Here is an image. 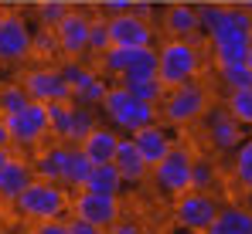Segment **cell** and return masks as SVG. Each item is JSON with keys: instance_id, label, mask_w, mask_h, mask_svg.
<instances>
[{"instance_id": "cell-1", "label": "cell", "mask_w": 252, "mask_h": 234, "mask_svg": "<svg viewBox=\"0 0 252 234\" xmlns=\"http://www.w3.org/2000/svg\"><path fill=\"white\" fill-rule=\"evenodd\" d=\"M215 102H218V95L211 92V85L194 78V81L167 88L160 105H157V112H160V122L170 126V129H194Z\"/></svg>"}, {"instance_id": "cell-2", "label": "cell", "mask_w": 252, "mask_h": 234, "mask_svg": "<svg viewBox=\"0 0 252 234\" xmlns=\"http://www.w3.org/2000/svg\"><path fill=\"white\" fill-rule=\"evenodd\" d=\"M208 51L205 41H184V38H164L157 44V78L164 88L194 81L205 72Z\"/></svg>"}, {"instance_id": "cell-3", "label": "cell", "mask_w": 252, "mask_h": 234, "mask_svg": "<svg viewBox=\"0 0 252 234\" xmlns=\"http://www.w3.org/2000/svg\"><path fill=\"white\" fill-rule=\"evenodd\" d=\"M252 44V10L228 7L218 27L205 38L211 65H228V61H246V51Z\"/></svg>"}, {"instance_id": "cell-4", "label": "cell", "mask_w": 252, "mask_h": 234, "mask_svg": "<svg viewBox=\"0 0 252 234\" xmlns=\"http://www.w3.org/2000/svg\"><path fill=\"white\" fill-rule=\"evenodd\" d=\"M68 204H72V190H65L62 183H51V180H31L21 194L14 197V214L28 224H38V221H55V217H65L68 214Z\"/></svg>"}, {"instance_id": "cell-5", "label": "cell", "mask_w": 252, "mask_h": 234, "mask_svg": "<svg viewBox=\"0 0 252 234\" xmlns=\"http://www.w3.org/2000/svg\"><path fill=\"white\" fill-rule=\"evenodd\" d=\"M99 112L109 119V126H113L120 136H133V132H140L143 126H150V122L160 119L157 105H143V102L129 99V92H126L120 81L109 85V92H106L102 102H99Z\"/></svg>"}, {"instance_id": "cell-6", "label": "cell", "mask_w": 252, "mask_h": 234, "mask_svg": "<svg viewBox=\"0 0 252 234\" xmlns=\"http://www.w3.org/2000/svg\"><path fill=\"white\" fill-rule=\"evenodd\" d=\"M31 41H34V21L21 10H0V65L24 68L31 58Z\"/></svg>"}, {"instance_id": "cell-7", "label": "cell", "mask_w": 252, "mask_h": 234, "mask_svg": "<svg viewBox=\"0 0 252 234\" xmlns=\"http://www.w3.org/2000/svg\"><path fill=\"white\" fill-rule=\"evenodd\" d=\"M0 119L7 126L10 146H17V150H34V146H44L51 139L48 105H41V102H28L24 109L10 112V116H0Z\"/></svg>"}, {"instance_id": "cell-8", "label": "cell", "mask_w": 252, "mask_h": 234, "mask_svg": "<svg viewBox=\"0 0 252 234\" xmlns=\"http://www.w3.org/2000/svg\"><path fill=\"white\" fill-rule=\"evenodd\" d=\"M48 122H51V139L55 143L79 146L99 126V116H95V109H85V105H75V102H51L48 105Z\"/></svg>"}, {"instance_id": "cell-9", "label": "cell", "mask_w": 252, "mask_h": 234, "mask_svg": "<svg viewBox=\"0 0 252 234\" xmlns=\"http://www.w3.org/2000/svg\"><path fill=\"white\" fill-rule=\"evenodd\" d=\"M191 170H194V153L188 150V146H174L157 166H150V180H154V187L160 190L164 197H181L191 190Z\"/></svg>"}, {"instance_id": "cell-10", "label": "cell", "mask_w": 252, "mask_h": 234, "mask_svg": "<svg viewBox=\"0 0 252 234\" xmlns=\"http://www.w3.org/2000/svg\"><path fill=\"white\" fill-rule=\"evenodd\" d=\"M17 81L24 85V92H28L31 102H41V105L72 102V88L65 85L58 65H31V68H21Z\"/></svg>"}, {"instance_id": "cell-11", "label": "cell", "mask_w": 252, "mask_h": 234, "mask_svg": "<svg viewBox=\"0 0 252 234\" xmlns=\"http://www.w3.org/2000/svg\"><path fill=\"white\" fill-rule=\"evenodd\" d=\"M72 217H82L92 228L106 231L109 224H116L123 217V200L116 194H95V190H75L72 204H68Z\"/></svg>"}, {"instance_id": "cell-12", "label": "cell", "mask_w": 252, "mask_h": 234, "mask_svg": "<svg viewBox=\"0 0 252 234\" xmlns=\"http://www.w3.org/2000/svg\"><path fill=\"white\" fill-rule=\"evenodd\" d=\"M109 27V44L120 48H154L157 44V27L150 17H140L136 10H123V14H109L106 17Z\"/></svg>"}, {"instance_id": "cell-13", "label": "cell", "mask_w": 252, "mask_h": 234, "mask_svg": "<svg viewBox=\"0 0 252 234\" xmlns=\"http://www.w3.org/2000/svg\"><path fill=\"white\" fill-rule=\"evenodd\" d=\"M198 126H205V139H208V146L215 153H235L242 146V139L249 136V129H242L235 119L228 116L221 109V102H215Z\"/></svg>"}, {"instance_id": "cell-14", "label": "cell", "mask_w": 252, "mask_h": 234, "mask_svg": "<svg viewBox=\"0 0 252 234\" xmlns=\"http://www.w3.org/2000/svg\"><path fill=\"white\" fill-rule=\"evenodd\" d=\"M218 200L215 194H205V190H188V194L174 197V221L181 224V228H188V231L194 234H205L211 221H215V214H218Z\"/></svg>"}, {"instance_id": "cell-15", "label": "cell", "mask_w": 252, "mask_h": 234, "mask_svg": "<svg viewBox=\"0 0 252 234\" xmlns=\"http://www.w3.org/2000/svg\"><path fill=\"white\" fill-rule=\"evenodd\" d=\"M89 27H92V17L85 10H68L55 27V44H58V54L62 58H85L89 54Z\"/></svg>"}, {"instance_id": "cell-16", "label": "cell", "mask_w": 252, "mask_h": 234, "mask_svg": "<svg viewBox=\"0 0 252 234\" xmlns=\"http://www.w3.org/2000/svg\"><path fill=\"white\" fill-rule=\"evenodd\" d=\"M133 139V146H136V153H140V159L147 163V166H157L164 156L177 146V139H174V129L170 126H164L160 119L157 122H150V126H143L140 132H133L129 136Z\"/></svg>"}, {"instance_id": "cell-17", "label": "cell", "mask_w": 252, "mask_h": 234, "mask_svg": "<svg viewBox=\"0 0 252 234\" xmlns=\"http://www.w3.org/2000/svg\"><path fill=\"white\" fill-rule=\"evenodd\" d=\"M160 24H164V27H157V31H164L167 38L201 41V34H198V7H194V3H184V0L167 3L164 14H160Z\"/></svg>"}, {"instance_id": "cell-18", "label": "cell", "mask_w": 252, "mask_h": 234, "mask_svg": "<svg viewBox=\"0 0 252 234\" xmlns=\"http://www.w3.org/2000/svg\"><path fill=\"white\" fill-rule=\"evenodd\" d=\"M116 146H120V132H116L113 126H106V122H99V126L85 136L82 143H79L82 156L92 163V166H95V163H113Z\"/></svg>"}, {"instance_id": "cell-19", "label": "cell", "mask_w": 252, "mask_h": 234, "mask_svg": "<svg viewBox=\"0 0 252 234\" xmlns=\"http://www.w3.org/2000/svg\"><path fill=\"white\" fill-rule=\"evenodd\" d=\"M205 234H252V210L242 204H221Z\"/></svg>"}, {"instance_id": "cell-20", "label": "cell", "mask_w": 252, "mask_h": 234, "mask_svg": "<svg viewBox=\"0 0 252 234\" xmlns=\"http://www.w3.org/2000/svg\"><path fill=\"white\" fill-rule=\"evenodd\" d=\"M31 180H34L31 159H24V156H14L10 163H3V166H0V200L14 204V197L21 194V190H24Z\"/></svg>"}, {"instance_id": "cell-21", "label": "cell", "mask_w": 252, "mask_h": 234, "mask_svg": "<svg viewBox=\"0 0 252 234\" xmlns=\"http://www.w3.org/2000/svg\"><path fill=\"white\" fill-rule=\"evenodd\" d=\"M113 163H116V170H120V177H123V183H143L147 177H150V166L140 159L136 153V146H133V139L129 136H120V146H116V156H113Z\"/></svg>"}, {"instance_id": "cell-22", "label": "cell", "mask_w": 252, "mask_h": 234, "mask_svg": "<svg viewBox=\"0 0 252 234\" xmlns=\"http://www.w3.org/2000/svg\"><path fill=\"white\" fill-rule=\"evenodd\" d=\"M65 150H68V143H55V139L44 143L41 150L31 156V170H34V177H38V180H51V183H58Z\"/></svg>"}, {"instance_id": "cell-23", "label": "cell", "mask_w": 252, "mask_h": 234, "mask_svg": "<svg viewBox=\"0 0 252 234\" xmlns=\"http://www.w3.org/2000/svg\"><path fill=\"white\" fill-rule=\"evenodd\" d=\"M126 183L123 177H120V170H116V163H95L92 170H89V177H85V187L82 190H95V194H116L123 197Z\"/></svg>"}, {"instance_id": "cell-24", "label": "cell", "mask_w": 252, "mask_h": 234, "mask_svg": "<svg viewBox=\"0 0 252 234\" xmlns=\"http://www.w3.org/2000/svg\"><path fill=\"white\" fill-rule=\"evenodd\" d=\"M89 170H92V163L82 156V150H79V146H68V150H65V159H62V177H58V183H62L65 190H82Z\"/></svg>"}, {"instance_id": "cell-25", "label": "cell", "mask_w": 252, "mask_h": 234, "mask_svg": "<svg viewBox=\"0 0 252 234\" xmlns=\"http://www.w3.org/2000/svg\"><path fill=\"white\" fill-rule=\"evenodd\" d=\"M221 109L242 129H252V88H232L221 95Z\"/></svg>"}, {"instance_id": "cell-26", "label": "cell", "mask_w": 252, "mask_h": 234, "mask_svg": "<svg viewBox=\"0 0 252 234\" xmlns=\"http://www.w3.org/2000/svg\"><path fill=\"white\" fill-rule=\"evenodd\" d=\"M58 72H62V78H65V85L72 88V95L82 92L85 85L99 75V68H92L85 58H62V61H58Z\"/></svg>"}, {"instance_id": "cell-27", "label": "cell", "mask_w": 252, "mask_h": 234, "mask_svg": "<svg viewBox=\"0 0 252 234\" xmlns=\"http://www.w3.org/2000/svg\"><path fill=\"white\" fill-rule=\"evenodd\" d=\"M140 78H157V44L154 48H136L133 61L126 65L120 81H140Z\"/></svg>"}, {"instance_id": "cell-28", "label": "cell", "mask_w": 252, "mask_h": 234, "mask_svg": "<svg viewBox=\"0 0 252 234\" xmlns=\"http://www.w3.org/2000/svg\"><path fill=\"white\" fill-rule=\"evenodd\" d=\"M232 180H235V187L252 190V136H246L242 146L232 153Z\"/></svg>"}, {"instance_id": "cell-29", "label": "cell", "mask_w": 252, "mask_h": 234, "mask_svg": "<svg viewBox=\"0 0 252 234\" xmlns=\"http://www.w3.org/2000/svg\"><path fill=\"white\" fill-rule=\"evenodd\" d=\"M215 75L225 85V92L232 88H252V68L246 61H228V65H215Z\"/></svg>"}, {"instance_id": "cell-30", "label": "cell", "mask_w": 252, "mask_h": 234, "mask_svg": "<svg viewBox=\"0 0 252 234\" xmlns=\"http://www.w3.org/2000/svg\"><path fill=\"white\" fill-rule=\"evenodd\" d=\"M126 92H129V99H136V102H143V105H160V99H164V85H160V78H140V81H120Z\"/></svg>"}, {"instance_id": "cell-31", "label": "cell", "mask_w": 252, "mask_h": 234, "mask_svg": "<svg viewBox=\"0 0 252 234\" xmlns=\"http://www.w3.org/2000/svg\"><path fill=\"white\" fill-rule=\"evenodd\" d=\"M28 102H31V99H28V92H24V85H21L17 78L0 81V116H10V112L24 109Z\"/></svg>"}, {"instance_id": "cell-32", "label": "cell", "mask_w": 252, "mask_h": 234, "mask_svg": "<svg viewBox=\"0 0 252 234\" xmlns=\"http://www.w3.org/2000/svg\"><path fill=\"white\" fill-rule=\"evenodd\" d=\"M109 85H113V78L95 75V78H92V81L82 88V92H75V95H72V102H75V105H85V109H99L102 95L109 92Z\"/></svg>"}, {"instance_id": "cell-33", "label": "cell", "mask_w": 252, "mask_h": 234, "mask_svg": "<svg viewBox=\"0 0 252 234\" xmlns=\"http://www.w3.org/2000/svg\"><path fill=\"white\" fill-rule=\"evenodd\" d=\"M68 10H72L68 0H38V7H34V24H38V27H55Z\"/></svg>"}, {"instance_id": "cell-34", "label": "cell", "mask_w": 252, "mask_h": 234, "mask_svg": "<svg viewBox=\"0 0 252 234\" xmlns=\"http://www.w3.org/2000/svg\"><path fill=\"white\" fill-rule=\"evenodd\" d=\"M198 7V34H201V41L208 38L211 31L218 27V21L225 17V3H215V0H208V3H194Z\"/></svg>"}, {"instance_id": "cell-35", "label": "cell", "mask_w": 252, "mask_h": 234, "mask_svg": "<svg viewBox=\"0 0 252 234\" xmlns=\"http://www.w3.org/2000/svg\"><path fill=\"white\" fill-rule=\"evenodd\" d=\"M215 180H218V170L211 159H198L194 156V170H191V190H205L211 194L215 190Z\"/></svg>"}, {"instance_id": "cell-36", "label": "cell", "mask_w": 252, "mask_h": 234, "mask_svg": "<svg viewBox=\"0 0 252 234\" xmlns=\"http://www.w3.org/2000/svg\"><path fill=\"white\" fill-rule=\"evenodd\" d=\"M106 48H109V27H106V14H102V17H92V27H89V54L99 58Z\"/></svg>"}, {"instance_id": "cell-37", "label": "cell", "mask_w": 252, "mask_h": 234, "mask_svg": "<svg viewBox=\"0 0 252 234\" xmlns=\"http://www.w3.org/2000/svg\"><path fill=\"white\" fill-rule=\"evenodd\" d=\"M102 234H147V228H143L140 221H126V217H120L116 224H109Z\"/></svg>"}, {"instance_id": "cell-38", "label": "cell", "mask_w": 252, "mask_h": 234, "mask_svg": "<svg viewBox=\"0 0 252 234\" xmlns=\"http://www.w3.org/2000/svg\"><path fill=\"white\" fill-rule=\"evenodd\" d=\"M28 234H65V221L62 217H55V221H38V224H31Z\"/></svg>"}, {"instance_id": "cell-39", "label": "cell", "mask_w": 252, "mask_h": 234, "mask_svg": "<svg viewBox=\"0 0 252 234\" xmlns=\"http://www.w3.org/2000/svg\"><path fill=\"white\" fill-rule=\"evenodd\" d=\"M65 234H102V231L92 228L89 221H82V217H68V221H65Z\"/></svg>"}, {"instance_id": "cell-40", "label": "cell", "mask_w": 252, "mask_h": 234, "mask_svg": "<svg viewBox=\"0 0 252 234\" xmlns=\"http://www.w3.org/2000/svg\"><path fill=\"white\" fill-rule=\"evenodd\" d=\"M14 156H17V150H14V146H0V166H3V163H10Z\"/></svg>"}, {"instance_id": "cell-41", "label": "cell", "mask_w": 252, "mask_h": 234, "mask_svg": "<svg viewBox=\"0 0 252 234\" xmlns=\"http://www.w3.org/2000/svg\"><path fill=\"white\" fill-rule=\"evenodd\" d=\"M0 146H10V136H7V126H3V119H0Z\"/></svg>"}, {"instance_id": "cell-42", "label": "cell", "mask_w": 252, "mask_h": 234, "mask_svg": "<svg viewBox=\"0 0 252 234\" xmlns=\"http://www.w3.org/2000/svg\"><path fill=\"white\" fill-rule=\"evenodd\" d=\"M7 234H28V228L21 224V228H14V231H7Z\"/></svg>"}, {"instance_id": "cell-43", "label": "cell", "mask_w": 252, "mask_h": 234, "mask_svg": "<svg viewBox=\"0 0 252 234\" xmlns=\"http://www.w3.org/2000/svg\"><path fill=\"white\" fill-rule=\"evenodd\" d=\"M246 65L252 68V44H249V51H246Z\"/></svg>"}, {"instance_id": "cell-44", "label": "cell", "mask_w": 252, "mask_h": 234, "mask_svg": "<svg viewBox=\"0 0 252 234\" xmlns=\"http://www.w3.org/2000/svg\"><path fill=\"white\" fill-rule=\"evenodd\" d=\"M0 10H3V7H0Z\"/></svg>"}]
</instances>
